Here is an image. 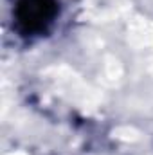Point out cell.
Returning <instances> with one entry per match:
<instances>
[{
	"label": "cell",
	"instance_id": "1",
	"mask_svg": "<svg viewBox=\"0 0 153 155\" xmlns=\"http://www.w3.org/2000/svg\"><path fill=\"white\" fill-rule=\"evenodd\" d=\"M56 11L54 0H20L16 20L25 33H40L54 20Z\"/></svg>",
	"mask_w": 153,
	"mask_h": 155
}]
</instances>
